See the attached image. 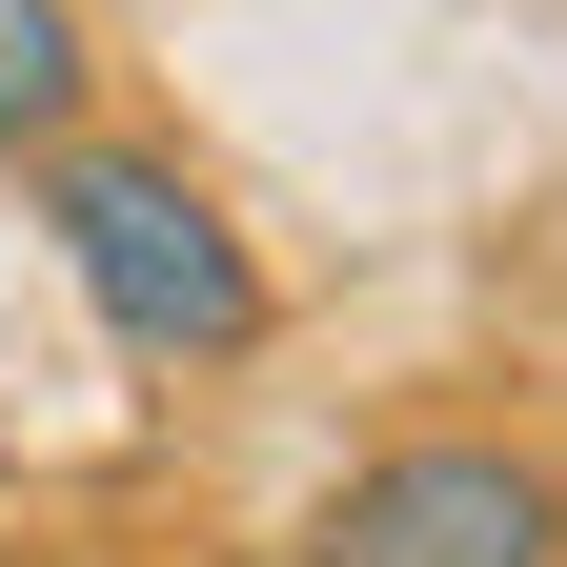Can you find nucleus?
<instances>
[{"instance_id":"obj_2","label":"nucleus","mask_w":567,"mask_h":567,"mask_svg":"<svg viewBox=\"0 0 567 567\" xmlns=\"http://www.w3.org/2000/svg\"><path fill=\"white\" fill-rule=\"evenodd\" d=\"M305 567H567V486L527 446H385L324 486Z\"/></svg>"},{"instance_id":"obj_1","label":"nucleus","mask_w":567,"mask_h":567,"mask_svg":"<svg viewBox=\"0 0 567 567\" xmlns=\"http://www.w3.org/2000/svg\"><path fill=\"white\" fill-rule=\"evenodd\" d=\"M41 224H61L82 305L142 344V365H244L264 344V264H244V224L163 163V142H41Z\"/></svg>"},{"instance_id":"obj_3","label":"nucleus","mask_w":567,"mask_h":567,"mask_svg":"<svg viewBox=\"0 0 567 567\" xmlns=\"http://www.w3.org/2000/svg\"><path fill=\"white\" fill-rule=\"evenodd\" d=\"M41 142H82V21L0 0V163H41Z\"/></svg>"}]
</instances>
